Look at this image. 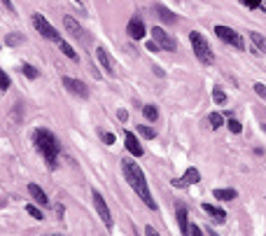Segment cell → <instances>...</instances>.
I'll return each instance as SVG.
<instances>
[{
	"label": "cell",
	"mask_w": 266,
	"mask_h": 236,
	"mask_svg": "<svg viewBox=\"0 0 266 236\" xmlns=\"http://www.w3.org/2000/svg\"><path fill=\"white\" fill-rule=\"evenodd\" d=\"M215 35H217L222 42H227V45H231V47H236V50H245L243 38H240L234 28H229V26H215Z\"/></svg>",
	"instance_id": "5b68a950"
},
{
	"label": "cell",
	"mask_w": 266,
	"mask_h": 236,
	"mask_svg": "<svg viewBox=\"0 0 266 236\" xmlns=\"http://www.w3.org/2000/svg\"><path fill=\"white\" fill-rule=\"evenodd\" d=\"M10 84H12V79L7 78V73H5V70H0V91L10 89Z\"/></svg>",
	"instance_id": "f546056e"
},
{
	"label": "cell",
	"mask_w": 266,
	"mask_h": 236,
	"mask_svg": "<svg viewBox=\"0 0 266 236\" xmlns=\"http://www.w3.org/2000/svg\"><path fill=\"white\" fill-rule=\"evenodd\" d=\"M28 192H30V197L35 199L38 204H42V206H45V204H49V201H47V194L42 192V187H40V185L30 183V185H28Z\"/></svg>",
	"instance_id": "ac0fdd59"
},
{
	"label": "cell",
	"mask_w": 266,
	"mask_h": 236,
	"mask_svg": "<svg viewBox=\"0 0 266 236\" xmlns=\"http://www.w3.org/2000/svg\"><path fill=\"white\" fill-rule=\"evenodd\" d=\"M145 234H147V236H157V229H154V227H145Z\"/></svg>",
	"instance_id": "e575fe53"
},
{
	"label": "cell",
	"mask_w": 266,
	"mask_h": 236,
	"mask_svg": "<svg viewBox=\"0 0 266 236\" xmlns=\"http://www.w3.org/2000/svg\"><path fill=\"white\" fill-rule=\"evenodd\" d=\"M147 50H150V52H159L161 47H159V45H157L154 40H150V42H147Z\"/></svg>",
	"instance_id": "d6a6232c"
},
{
	"label": "cell",
	"mask_w": 266,
	"mask_h": 236,
	"mask_svg": "<svg viewBox=\"0 0 266 236\" xmlns=\"http://www.w3.org/2000/svg\"><path fill=\"white\" fill-rule=\"evenodd\" d=\"M150 33H152V40L159 45V47H161V50H166V52H175V50H178V40L173 38L171 33H166L163 28L154 26Z\"/></svg>",
	"instance_id": "8992f818"
},
{
	"label": "cell",
	"mask_w": 266,
	"mask_h": 236,
	"mask_svg": "<svg viewBox=\"0 0 266 236\" xmlns=\"http://www.w3.org/2000/svg\"><path fill=\"white\" fill-rule=\"evenodd\" d=\"M96 59H98V63H101V68L110 75V78H114L117 75V70H114V61H112V56L107 54V50L105 47H98L96 50Z\"/></svg>",
	"instance_id": "8fae6325"
},
{
	"label": "cell",
	"mask_w": 266,
	"mask_h": 236,
	"mask_svg": "<svg viewBox=\"0 0 266 236\" xmlns=\"http://www.w3.org/2000/svg\"><path fill=\"white\" fill-rule=\"evenodd\" d=\"M126 33H129V38L131 40H143L145 38V24L143 19H138V17H133V19H129V24H126Z\"/></svg>",
	"instance_id": "7c38bea8"
},
{
	"label": "cell",
	"mask_w": 266,
	"mask_h": 236,
	"mask_svg": "<svg viewBox=\"0 0 266 236\" xmlns=\"http://www.w3.org/2000/svg\"><path fill=\"white\" fill-rule=\"evenodd\" d=\"M63 26H66V33H70V38H75V40H80L82 45H86L89 42V33H86L80 24H77L73 17H66L63 19Z\"/></svg>",
	"instance_id": "ba28073f"
},
{
	"label": "cell",
	"mask_w": 266,
	"mask_h": 236,
	"mask_svg": "<svg viewBox=\"0 0 266 236\" xmlns=\"http://www.w3.org/2000/svg\"><path fill=\"white\" fill-rule=\"evenodd\" d=\"M245 5L247 10H259V12H266V0H240Z\"/></svg>",
	"instance_id": "ffe728a7"
},
{
	"label": "cell",
	"mask_w": 266,
	"mask_h": 236,
	"mask_svg": "<svg viewBox=\"0 0 266 236\" xmlns=\"http://www.w3.org/2000/svg\"><path fill=\"white\" fill-rule=\"evenodd\" d=\"M213 194H215V199H217V201H234V199L238 197L236 189H215Z\"/></svg>",
	"instance_id": "d6986e66"
},
{
	"label": "cell",
	"mask_w": 266,
	"mask_h": 236,
	"mask_svg": "<svg viewBox=\"0 0 266 236\" xmlns=\"http://www.w3.org/2000/svg\"><path fill=\"white\" fill-rule=\"evenodd\" d=\"M33 26H35V30H38L40 35L45 40H52V42H61V33H58L52 24H49L42 14H33Z\"/></svg>",
	"instance_id": "277c9868"
},
{
	"label": "cell",
	"mask_w": 266,
	"mask_h": 236,
	"mask_svg": "<svg viewBox=\"0 0 266 236\" xmlns=\"http://www.w3.org/2000/svg\"><path fill=\"white\" fill-rule=\"evenodd\" d=\"M19 42H24V35H21V33H10V35L5 38V45H10V47L19 45Z\"/></svg>",
	"instance_id": "484cf974"
},
{
	"label": "cell",
	"mask_w": 266,
	"mask_h": 236,
	"mask_svg": "<svg viewBox=\"0 0 266 236\" xmlns=\"http://www.w3.org/2000/svg\"><path fill=\"white\" fill-rule=\"evenodd\" d=\"M122 168H124V176H126V183L131 185V189L143 199L145 206L150 208V210H154V208H157V201H154L152 194H150V185H147V180H145L143 168L138 166L135 161H131V159H122Z\"/></svg>",
	"instance_id": "6da1fadb"
},
{
	"label": "cell",
	"mask_w": 266,
	"mask_h": 236,
	"mask_svg": "<svg viewBox=\"0 0 266 236\" xmlns=\"http://www.w3.org/2000/svg\"><path fill=\"white\" fill-rule=\"evenodd\" d=\"M227 127L231 133H240V131H243V124H240L238 119H227Z\"/></svg>",
	"instance_id": "83f0119b"
},
{
	"label": "cell",
	"mask_w": 266,
	"mask_h": 236,
	"mask_svg": "<svg viewBox=\"0 0 266 236\" xmlns=\"http://www.w3.org/2000/svg\"><path fill=\"white\" fill-rule=\"evenodd\" d=\"M203 210H206V213H208L210 217H215V222H224V220H227V213H224V210H222V208H217V206H213V204H208V201H206V204H203Z\"/></svg>",
	"instance_id": "2e32d148"
},
{
	"label": "cell",
	"mask_w": 266,
	"mask_h": 236,
	"mask_svg": "<svg viewBox=\"0 0 266 236\" xmlns=\"http://www.w3.org/2000/svg\"><path fill=\"white\" fill-rule=\"evenodd\" d=\"M135 129H138V133H140L143 138H147V140H154V136H157V133H154V129H150L147 124H138Z\"/></svg>",
	"instance_id": "603a6c76"
},
{
	"label": "cell",
	"mask_w": 266,
	"mask_h": 236,
	"mask_svg": "<svg viewBox=\"0 0 266 236\" xmlns=\"http://www.w3.org/2000/svg\"><path fill=\"white\" fill-rule=\"evenodd\" d=\"M94 206H96V213H98V217L103 220L105 229H112V213H110V208H107V204H105V199L98 194L94 189Z\"/></svg>",
	"instance_id": "52a82bcc"
},
{
	"label": "cell",
	"mask_w": 266,
	"mask_h": 236,
	"mask_svg": "<svg viewBox=\"0 0 266 236\" xmlns=\"http://www.w3.org/2000/svg\"><path fill=\"white\" fill-rule=\"evenodd\" d=\"M61 82H63V87H66L70 94H75L80 99H86V96H89V89H86L84 82H80V79H75V78H63Z\"/></svg>",
	"instance_id": "30bf717a"
},
{
	"label": "cell",
	"mask_w": 266,
	"mask_h": 236,
	"mask_svg": "<svg viewBox=\"0 0 266 236\" xmlns=\"http://www.w3.org/2000/svg\"><path fill=\"white\" fill-rule=\"evenodd\" d=\"M124 143H126V150L131 152L133 157H143V145H140V140L133 136L131 131H124Z\"/></svg>",
	"instance_id": "4fadbf2b"
},
{
	"label": "cell",
	"mask_w": 266,
	"mask_h": 236,
	"mask_svg": "<svg viewBox=\"0 0 266 236\" xmlns=\"http://www.w3.org/2000/svg\"><path fill=\"white\" fill-rule=\"evenodd\" d=\"M171 183H173V187H178V189H185V187L201 183V173L196 171V168H187V171H185V176H182V178H173Z\"/></svg>",
	"instance_id": "9c48e42d"
},
{
	"label": "cell",
	"mask_w": 266,
	"mask_h": 236,
	"mask_svg": "<svg viewBox=\"0 0 266 236\" xmlns=\"http://www.w3.org/2000/svg\"><path fill=\"white\" fill-rule=\"evenodd\" d=\"M21 73H24V75H26L28 79H38V75H40V73L33 68L30 63H24V66H21Z\"/></svg>",
	"instance_id": "d4e9b609"
},
{
	"label": "cell",
	"mask_w": 266,
	"mask_h": 236,
	"mask_svg": "<svg viewBox=\"0 0 266 236\" xmlns=\"http://www.w3.org/2000/svg\"><path fill=\"white\" fill-rule=\"evenodd\" d=\"M252 89L257 91V96H262V99L266 101V84H262V82H257V84H255Z\"/></svg>",
	"instance_id": "4dcf8cb0"
},
{
	"label": "cell",
	"mask_w": 266,
	"mask_h": 236,
	"mask_svg": "<svg viewBox=\"0 0 266 236\" xmlns=\"http://www.w3.org/2000/svg\"><path fill=\"white\" fill-rule=\"evenodd\" d=\"M178 225H180V232L185 236L189 234V215H187V208L185 206L178 208Z\"/></svg>",
	"instance_id": "e0dca14e"
},
{
	"label": "cell",
	"mask_w": 266,
	"mask_h": 236,
	"mask_svg": "<svg viewBox=\"0 0 266 236\" xmlns=\"http://www.w3.org/2000/svg\"><path fill=\"white\" fill-rule=\"evenodd\" d=\"M143 115L150 119V122H157V119H159V110H157V105L150 103V105H145V108H143Z\"/></svg>",
	"instance_id": "7402d4cb"
},
{
	"label": "cell",
	"mask_w": 266,
	"mask_h": 236,
	"mask_svg": "<svg viewBox=\"0 0 266 236\" xmlns=\"http://www.w3.org/2000/svg\"><path fill=\"white\" fill-rule=\"evenodd\" d=\"M58 45H61V52H63V54H66V56H68V59H70V61H77V59H80V56H77V52L73 50L70 45H68L66 40H61Z\"/></svg>",
	"instance_id": "44dd1931"
},
{
	"label": "cell",
	"mask_w": 266,
	"mask_h": 236,
	"mask_svg": "<svg viewBox=\"0 0 266 236\" xmlns=\"http://www.w3.org/2000/svg\"><path fill=\"white\" fill-rule=\"evenodd\" d=\"M26 213H28L30 217H35V220H45V217H42V210H40L38 206H33V204H28V206H26Z\"/></svg>",
	"instance_id": "4316f807"
},
{
	"label": "cell",
	"mask_w": 266,
	"mask_h": 236,
	"mask_svg": "<svg viewBox=\"0 0 266 236\" xmlns=\"http://www.w3.org/2000/svg\"><path fill=\"white\" fill-rule=\"evenodd\" d=\"M33 145L38 150L42 159L47 161L49 171H54L58 166V152H61V143H58V138L49 131V129H35L33 131Z\"/></svg>",
	"instance_id": "7a4b0ae2"
},
{
	"label": "cell",
	"mask_w": 266,
	"mask_h": 236,
	"mask_svg": "<svg viewBox=\"0 0 266 236\" xmlns=\"http://www.w3.org/2000/svg\"><path fill=\"white\" fill-rule=\"evenodd\" d=\"M208 122H210V129H219L222 124H224V117H222L219 112H210Z\"/></svg>",
	"instance_id": "cb8c5ba5"
},
{
	"label": "cell",
	"mask_w": 266,
	"mask_h": 236,
	"mask_svg": "<svg viewBox=\"0 0 266 236\" xmlns=\"http://www.w3.org/2000/svg\"><path fill=\"white\" fill-rule=\"evenodd\" d=\"M0 2H2V5H5V7H7L10 12H14V7H12V2H10V0H0Z\"/></svg>",
	"instance_id": "d590c367"
},
{
	"label": "cell",
	"mask_w": 266,
	"mask_h": 236,
	"mask_svg": "<svg viewBox=\"0 0 266 236\" xmlns=\"http://www.w3.org/2000/svg\"><path fill=\"white\" fill-rule=\"evenodd\" d=\"M213 101H215V103H219V105H222V103H224V101H227V94H224V91H222V89H213Z\"/></svg>",
	"instance_id": "f1b7e54d"
},
{
	"label": "cell",
	"mask_w": 266,
	"mask_h": 236,
	"mask_svg": "<svg viewBox=\"0 0 266 236\" xmlns=\"http://www.w3.org/2000/svg\"><path fill=\"white\" fill-rule=\"evenodd\" d=\"M189 42H191V52L196 54V59H199L203 66H210V63L215 61V54H213V50H210L208 40L203 38L199 30H191L189 33Z\"/></svg>",
	"instance_id": "3957f363"
},
{
	"label": "cell",
	"mask_w": 266,
	"mask_h": 236,
	"mask_svg": "<svg viewBox=\"0 0 266 236\" xmlns=\"http://www.w3.org/2000/svg\"><path fill=\"white\" fill-rule=\"evenodd\" d=\"M189 234H203V232H201L196 225H189ZM189 234H187V236H189Z\"/></svg>",
	"instance_id": "836d02e7"
},
{
	"label": "cell",
	"mask_w": 266,
	"mask_h": 236,
	"mask_svg": "<svg viewBox=\"0 0 266 236\" xmlns=\"http://www.w3.org/2000/svg\"><path fill=\"white\" fill-rule=\"evenodd\" d=\"M250 40H252V45H255V54H266V38L262 33H257V30H250Z\"/></svg>",
	"instance_id": "5bb4252c"
},
{
	"label": "cell",
	"mask_w": 266,
	"mask_h": 236,
	"mask_svg": "<svg viewBox=\"0 0 266 236\" xmlns=\"http://www.w3.org/2000/svg\"><path fill=\"white\" fill-rule=\"evenodd\" d=\"M154 14H157L163 24H175V21H178V17H175L168 7H163V5H154Z\"/></svg>",
	"instance_id": "9a60e30c"
},
{
	"label": "cell",
	"mask_w": 266,
	"mask_h": 236,
	"mask_svg": "<svg viewBox=\"0 0 266 236\" xmlns=\"http://www.w3.org/2000/svg\"><path fill=\"white\" fill-rule=\"evenodd\" d=\"M101 138H103L105 145H112V143H114V136H112V133H105V131H103V133H101Z\"/></svg>",
	"instance_id": "1f68e13d"
}]
</instances>
